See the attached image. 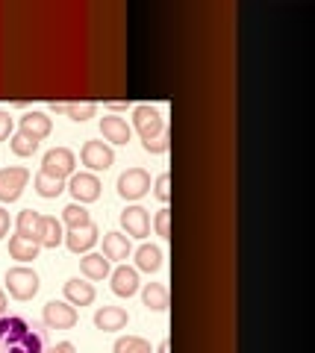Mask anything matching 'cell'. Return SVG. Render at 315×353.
Instances as JSON below:
<instances>
[{
    "mask_svg": "<svg viewBox=\"0 0 315 353\" xmlns=\"http://www.w3.org/2000/svg\"><path fill=\"white\" fill-rule=\"evenodd\" d=\"M142 301H145L148 309L162 312V309H168V289L162 283H148L145 292H142Z\"/></svg>",
    "mask_w": 315,
    "mask_h": 353,
    "instance_id": "cell-22",
    "label": "cell"
},
{
    "mask_svg": "<svg viewBox=\"0 0 315 353\" xmlns=\"http://www.w3.org/2000/svg\"><path fill=\"white\" fill-rule=\"evenodd\" d=\"M9 148H12V153L15 157H32V153L39 150V141H32V139H27V136H12L9 139Z\"/></svg>",
    "mask_w": 315,
    "mask_h": 353,
    "instance_id": "cell-28",
    "label": "cell"
},
{
    "mask_svg": "<svg viewBox=\"0 0 315 353\" xmlns=\"http://www.w3.org/2000/svg\"><path fill=\"white\" fill-rule=\"evenodd\" d=\"M101 136L106 141H112V145H127V141L133 139V127L118 115H103L101 118Z\"/></svg>",
    "mask_w": 315,
    "mask_h": 353,
    "instance_id": "cell-13",
    "label": "cell"
},
{
    "mask_svg": "<svg viewBox=\"0 0 315 353\" xmlns=\"http://www.w3.org/2000/svg\"><path fill=\"white\" fill-rule=\"evenodd\" d=\"M154 227H156V236H162L165 241L171 239V209H159Z\"/></svg>",
    "mask_w": 315,
    "mask_h": 353,
    "instance_id": "cell-29",
    "label": "cell"
},
{
    "mask_svg": "<svg viewBox=\"0 0 315 353\" xmlns=\"http://www.w3.org/2000/svg\"><path fill=\"white\" fill-rule=\"evenodd\" d=\"M9 253H12V259H18V262H32L39 256V245L21 239V236H12L9 239Z\"/></svg>",
    "mask_w": 315,
    "mask_h": 353,
    "instance_id": "cell-23",
    "label": "cell"
},
{
    "mask_svg": "<svg viewBox=\"0 0 315 353\" xmlns=\"http://www.w3.org/2000/svg\"><path fill=\"white\" fill-rule=\"evenodd\" d=\"M48 353H53V350H48Z\"/></svg>",
    "mask_w": 315,
    "mask_h": 353,
    "instance_id": "cell-39",
    "label": "cell"
},
{
    "mask_svg": "<svg viewBox=\"0 0 315 353\" xmlns=\"http://www.w3.org/2000/svg\"><path fill=\"white\" fill-rule=\"evenodd\" d=\"M18 233L21 239H27V241H36L39 245V230H41V215L36 212V209H24V212L18 215Z\"/></svg>",
    "mask_w": 315,
    "mask_h": 353,
    "instance_id": "cell-20",
    "label": "cell"
},
{
    "mask_svg": "<svg viewBox=\"0 0 315 353\" xmlns=\"http://www.w3.org/2000/svg\"><path fill=\"white\" fill-rule=\"evenodd\" d=\"M133 127H136L139 136H142V145H145V141L159 139L162 132H165V124H162L159 112H156L154 106H148V103L133 109Z\"/></svg>",
    "mask_w": 315,
    "mask_h": 353,
    "instance_id": "cell-3",
    "label": "cell"
},
{
    "mask_svg": "<svg viewBox=\"0 0 315 353\" xmlns=\"http://www.w3.org/2000/svg\"><path fill=\"white\" fill-rule=\"evenodd\" d=\"M41 318H45V327L50 330H71V327H77L80 315L68 301H50L45 306V312H41Z\"/></svg>",
    "mask_w": 315,
    "mask_h": 353,
    "instance_id": "cell-6",
    "label": "cell"
},
{
    "mask_svg": "<svg viewBox=\"0 0 315 353\" xmlns=\"http://www.w3.org/2000/svg\"><path fill=\"white\" fill-rule=\"evenodd\" d=\"M36 192L41 197H59L65 192V180H57V176H48L45 171L36 174Z\"/></svg>",
    "mask_w": 315,
    "mask_h": 353,
    "instance_id": "cell-24",
    "label": "cell"
},
{
    "mask_svg": "<svg viewBox=\"0 0 315 353\" xmlns=\"http://www.w3.org/2000/svg\"><path fill=\"white\" fill-rule=\"evenodd\" d=\"M6 233H9V212L0 206V239H3Z\"/></svg>",
    "mask_w": 315,
    "mask_h": 353,
    "instance_id": "cell-33",
    "label": "cell"
},
{
    "mask_svg": "<svg viewBox=\"0 0 315 353\" xmlns=\"http://www.w3.org/2000/svg\"><path fill=\"white\" fill-rule=\"evenodd\" d=\"M121 227L127 230V236L145 239L150 233V215H148V209H142V206H127L124 212H121Z\"/></svg>",
    "mask_w": 315,
    "mask_h": 353,
    "instance_id": "cell-10",
    "label": "cell"
},
{
    "mask_svg": "<svg viewBox=\"0 0 315 353\" xmlns=\"http://www.w3.org/2000/svg\"><path fill=\"white\" fill-rule=\"evenodd\" d=\"M133 248H130V239L124 233H106L103 236V256L110 262H118V259H127Z\"/></svg>",
    "mask_w": 315,
    "mask_h": 353,
    "instance_id": "cell-18",
    "label": "cell"
},
{
    "mask_svg": "<svg viewBox=\"0 0 315 353\" xmlns=\"http://www.w3.org/2000/svg\"><path fill=\"white\" fill-rule=\"evenodd\" d=\"M50 350H53V353H77V347H74L71 341H59V345L50 347Z\"/></svg>",
    "mask_w": 315,
    "mask_h": 353,
    "instance_id": "cell-34",
    "label": "cell"
},
{
    "mask_svg": "<svg viewBox=\"0 0 315 353\" xmlns=\"http://www.w3.org/2000/svg\"><path fill=\"white\" fill-rule=\"evenodd\" d=\"M115 353H150V345L145 339H139V336H124V339H118L115 341Z\"/></svg>",
    "mask_w": 315,
    "mask_h": 353,
    "instance_id": "cell-27",
    "label": "cell"
},
{
    "mask_svg": "<svg viewBox=\"0 0 315 353\" xmlns=\"http://www.w3.org/2000/svg\"><path fill=\"white\" fill-rule=\"evenodd\" d=\"M168 145H171V139H168V130H165L159 139L145 141V150H148V153H165V150H168Z\"/></svg>",
    "mask_w": 315,
    "mask_h": 353,
    "instance_id": "cell-31",
    "label": "cell"
},
{
    "mask_svg": "<svg viewBox=\"0 0 315 353\" xmlns=\"http://www.w3.org/2000/svg\"><path fill=\"white\" fill-rule=\"evenodd\" d=\"M62 221L68 224V230H77V227L92 224V218H89V212H85V206H80V203L65 206V209H62Z\"/></svg>",
    "mask_w": 315,
    "mask_h": 353,
    "instance_id": "cell-25",
    "label": "cell"
},
{
    "mask_svg": "<svg viewBox=\"0 0 315 353\" xmlns=\"http://www.w3.org/2000/svg\"><path fill=\"white\" fill-rule=\"evenodd\" d=\"M65 106H68V103H59V101H53V103H50L53 112H65Z\"/></svg>",
    "mask_w": 315,
    "mask_h": 353,
    "instance_id": "cell-36",
    "label": "cell"
},
{
    "mask_svg": "<svg viewBox=\"0 0 315 353\" xmlns=\"http://www.w3.org/2000/svg\"><path fill=\"white\" fill-rule=\"evenodd\" d=\"M30 180L27 168H3L0 171V203H12L21 197L24 185Z\"/></svg>",
    "mask_w": 315,
    "mask_h": 353,
    "instance_id": "cell-8",
    "label": "cell"
},
{
    "mask_svg": "<svg viewBox=\"0 0 315 353\" xmlns=\"http://www.w3.org/2000/svg\"><path fill=\"white\" fill-rule=\"evenodd\" d=\"M80 159L89 171H106L115 162V153L106 141H85L83 150H80Z\"/></svg>",
    "mask_w": 315,
    "mask_h": 353,
    "instance_id": "cell-9",
    "label": "cell"
},
{
    "mask_svg": "<svg viewBox=\"0 0 315 353\" xmlns=\"http://www.w3.org/2000/svg\"><path fill=\"white\" fill-rule=\"evenodd\" d=\"M97 112V106L92 101H83V103H68L65 106V115H68L71 121H77V124H85L89 118H94Z\"/></svg>",
    "mask_w": 315,
    "mask_h": 353,
    "instance_id": "cell-26",
    "label": "cell"
},
{
    "mask_svg": "<svg viewBox=\"0 0 315 353\" xmlns=\"http://www.w3.org/2000/svg\"><path fill=\"white\" fill-rule=\"evenodd\" d=\"M65 241L62 224L50 215H41V230H39V248H59Z\"/></svg>",
    "mask_w": 315,
    "mask_h": 353,
    "instance_id": "cell-19",
    "label": "cell"
},
{
    "mask_svg": "<svg viewBox=\"0 0 315 353\" xmlns=\"http://www.w3.org/2000/svg\"><path fill=\"white\" fill-rule=\"evenodd\" d=\"M154 194L159 197L162 203H168V197H171V174H159V176H156V183H154Z\"/></svg>",
    "mask_w": 315,
    "mask_h": 353,
    "instance_id": "cell-30",
    "label": "cell"
},
{
    "mask_svg": "<svg viewBox=\"0 0 315 353\" xmlns=\"http://www.w3.org/2000/svg\"><path fill=\"white\" fill-rule=\"evenodd\" d=\"M80 271L85 280H103V277H110V259L103 253H85L80 259Z\"/></svg>",
    "mask_w": 315,
    "mask_h": 353,
    "instance_id": "cell-17",
    "label": "cell"
},
{
    "mask_svg": "<svg viewBox=\"0 0 315 353\" xmlns=\"http://www.w3.org/2000/svg\"><path fill=\"white\" fill-rule=\"evenodd\" d=\"M6 289L15 301H32L39 294V274L27 268V265H18V268L6 271Z\"/></svg>",
    "mask_w": 315,
    "mask_h": 353,
    "instance_id": "cell-2",
    "label": "cell"
},
{
    "mask_svg": "<svg viewBox=\"0 0 315 353\" xmlns=\"http://www.w3.org/2000/svg\"><path fill=\"white\" fill-rule=\"evenodd\" d=\"M150 192V174L145 168H127L121 176H118V194L124 201H139Z\"/></svg>",
    "mask_w": 315,
    "mask_h": 353,
    "instance_id": "cell-5",
    "label": "cell"
},
{
    "mask_svg": "<svg viewBox=\"0 0 315 353\" xmlns=\"http://www.w3.org/2000/svg\"><path fill=\"white\" fill-rule=\"evenodd\" d=\"M0 315H6V294L0 292Z\"/></svg>",
    "mask_w": 315,
    "mask_h": 353,
    "instance_id": "cell-37",
    "label": "cell"
},
{
    "mask_svg": "<svg viewBox=\"0 0 315 353\" xmlns=\"http://www.w3.org/2000/svg\"><path fill=\"white\" fill-rule=\"evenodd\" d=\"M156 353H171V345H168V341H162V345H159V350Z\"/></svg>",
    "mask_w": 315,
    "mask_h": 353,
    "instance_id": "cell-38",
    "label": "cell"
},
{
    "mask_svg": "<svg viewBox=\"0 0 315 353\" xmlns=\"http://www.w3.org/2000/svg\"><path fill=\"white\" fill-rule=\"evenodd\" d=\"M127 324H130V315L121 306H101L94 312V327L103 330V333H115V330H124Z\"/></svg>",
    "mask_w": 315,
    "mask_h": 353,
    "instance_id": "cell-12",
    "label": "cell"
},
{
    "mask_svg": "<svg viewBox=\"0 0 315 353\" xmlns=\"http://www.w3.org/2000/svg\"><path fill=\"white\" fill-rule=\"evenodd\" d=\"M112 292L118 297H133L139 292V271L136 268H127V265L115 268L112 271Z\"/></svg>",
    "mask_w": 315,
    "mask_h": 353,
    "instance_id": "cell-16",
    "label": "cell"
},
{
    "mask_svg": "<svg viewBox=\"0 0 315 353\" xmlns=\"http://www.w3.org/2000/svg\"><path fill=\"white\" fill-rule=\"evenodd\" d=\"M110 109H115V112H121V109H127V101H112Z\"/></svg>",
    "mask_w": 315,
    "mask_h": 353,
    "instance_id": "cell-35",
    "label": "cell"
},
{
    "mask_svg": "<svg viewBox=\"0 0 315 353\" xmlns=\"http://www.w3.org/2000/svg\"><path fill=\"white\" fill-rule=\"evenodd\" d=\"M71 194H74V201H77L80 206L83 203H94L97 197H101V180H97V174H71V183L65 185Z\"/></svg>",
    "mask_w": 315,
    "mask_h": 353,
    "instance_id": "cell-7",
    "label": "cell"
},
{
    "mask_svg": "<svg viewBox=\"0 0 315 353\" xmlns=\"http://www.w3.org/2000/svg\"><path fill=\"white\" fill-rule=\"evenodd\" d=\"M21 136H27V139H32V141H41V139H48L50 136V130H53V124H50V118L45 115V112H27L24 118H21Z\"/></svg>",
    "mask_w": 315,
    "mask_h": 353,
    "instance_id": "cell-14",
    "label": "cell"
},
{
    "mask_svg": "<svg viewBox=\"0 0 315 353\" xmlns=\"http://www.w3.org/2000/svg\"><path fill=\"white\" fill-rule=\"evenodd\" d=\"M0 353H48V333L24 315H0Z\"/></svg>",
    "mask_w": 315,
    "mask_h": 353,
    "instance_id": "cell-1",
    "label": "cell"
},
{
    "mask_svg": "<svg viewBox=\"0 0 315 353\" xmlns=\"http://www.w3.org/2000/svg\"><path fill=\"white\" fill-rule=\"evenodd\" d=\"M94 297H97V292H94L92 283L77 280V277L65 283V301L71 306H89V303H94Z\"/></svg>",
    "mask_w": 315,
    "mask_h": 353,
    "instance_id": "cell-15",
    "label": "cell"
},
{
    "mask_svg": "<svg viewBox=\"0 0 315 353\" xmlns=\"http://www.w3.org/2000/svg\"><path fill=\"white\" fill-rule=\"evenodd\" d=\"M97 236H101L97 224H85L77 230H68V233H65V245H68L71 253H89L97 245Z\"/></svg>",
    "mask_w": 315,
    "mask_h": 353,
    "instance_id": "cell-11",
    "label": "cell"
},
{
    "mask_svg": "<svg viewBox=\"0 0 315 353\" xmlns=\"http://www.w3.org/2000/svg\"><path fill=\"white\" fill-rule=\"evenodd\" d=\"M162 268V248L156 245H142L136 250V271H148L154 274Z\"/></svg>",
    "mask_w": 315,
    "mask_h": 353,
    "instance_id": "cell-21",
    "label": "cell"
},
{
    "mask_svg": "<svg viewBox=\"0 0 315 353\" xmlns=\"http://www.w3.org/2000/svg\"><path fill=\"white\" fill-rule=\"evenodd\" d=\"M12 139V115L9 112H0V141Z\"/></svg>",
    "mask_w": 315,
    "mask_h": 353,
    "instance_id": "cell-32",
    "label": "cell"
},
{
    "mask_svg": "<svg viewBox=\"0 0 315 353\" xmlns=\"http://www.w3.org/2000/svg\"><path fill=\"white\" fill-rule=\"evenodd\" d=\"M74 165H77V157H74V150L68 148H53L45 153V159H41V171L48 176H57V180H68L74 174Z\"/></svg>",
    "mask_w": 315,
    "mask_h": 353,
    "instance_id": "cell-4",
    "label": "cell"
}]
</instances>
